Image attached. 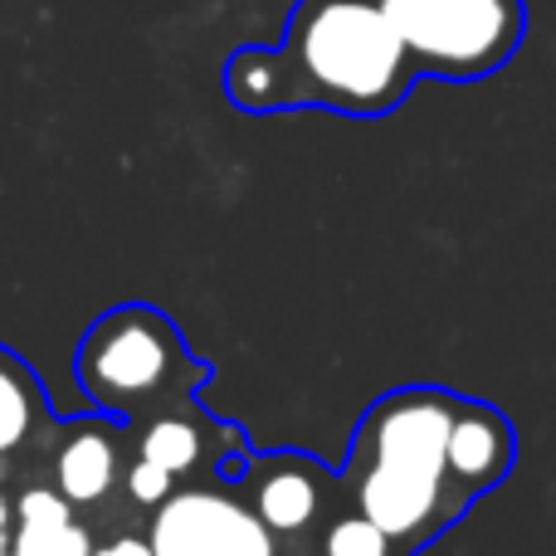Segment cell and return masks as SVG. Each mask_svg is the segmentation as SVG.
Returning a JSON list of instances; mask_svg holds the SVG:
<instances>
[{
    "mask_svg": "<svg viewBox=\"0 0 556 556\" xmlns=\"http://www.w3.org/2000/svg\"><path fill=\"white\" fill-rule=\"evenodd\" d=\"M127 430H132V454L162 464L176 483L230 479L254 450L240 425L215 420V415H205L195 401L166 405V410L127 425Z\"/></svg>",
    "mask_w": 556,
    "mask_h": 556,
    "instance_id": "8",
    "label": "cell"
},
{
    "mask_svg": "<svg viewBox=\"0 0 556 556\" xmlns=\"http://www.w3.org/2000/svg\"><path fill=\"white\" fill-rule=\"evenodd\" d=\"M450 459H454V473L479 498H489L513 473V464H518V430H513V420L498 405L464 395L459 415H454V434H450Z\"/></svg>",
    "mask_w": 556,
    "mask_h": 556,
    "instance_id": "10",
    "label": "cell"
},
{
    "mask_svg": "<svg viewBox=\"0 0 556 556\" xmlns=\"http://www.w3.org/2000/svg\"><path fill=\"white\" fill-rule=\"evenodd\" d=\"M15 552V508H10V489H0V556Z\"/></svg>",
    "mask_w": 556,
    "mask_h": 556,
    "instance_id": "15",
    "label": "cell"
},
{
    "mask_svg": "<svg viewBox=\"0 0 556 556\" xmlns=\"http://www.w3.org/2000/svg\"><path fill=\"white\" fill-rule=\"evenodd\" d=\"M78 391L98 415L137 425L166 405L195 401L211 366L191 356L181 327L152 303H117L84 332L74 352Z\"/></svg>",
    "mask_w": 556,
    "mask_h": 556,
    "instance_id": "3",
    "label": "cell"
},
{
    "mask_svg": "<svg viewBox=\"0 0 556 556\" xmlns=\"http://www.w3.org/2000/svg\"><path fill=\"white\" fill-rule=\"evenodd\" d=\"M420 78H493L528 35V0H381Z\"/></svg>",
    "mask_w": 556,
    "mask_h": 556,
    "instance_id": "4",
    "label": "cell"
},
{
    "mask_svg": "<svg viewBox=\"0 0 556 556\" xmlns=\"http://www.w3.org/2000/svg\"><path fill=\"white\" fill-rule=\"evenodd\" d=\"M54 410H49V395L39 386V376L20 362L10 346H0V459L15 469V483L25 479V464L45 459V444L54 434Z\"/></svg>",
    "mask_w": 556,
    "mask_h": 556,
    "instance_id": "11",
    "label": "cell"
},
{
    "mask_svg": "<svg viewBox=\"0 0 556 556\" xmlns=\"http://www.w3.org/2000/svg\"><path fill=\"white\" fill-rule=\"evenodd\" d=\"M225 483H235V493L260 513V522L278 538L283 556L313 552L317 532L346 503L342 473L298 450H250V459Z\"/></svg>",
    "mask_w": 556,
    "mask_h": 556,
    "instance_id": "5",
    "label": "cell"
},
{
    "mask_svg": "<svg viewBox=\"0 0 556 556\" xmlns=\"http://www.w3.org/2000/svg\"><path fill=\"white\" fill-rule=\"evenodd\" d=\"M459 401L464 395L444 386H395L376 395L352 430L346 464L337 469L346 503L405 556H420L479 503L450 459Z\"/></svg>",
    "mask_w": 556,
    "mask_h": 556,
    "instance_id": "2",
    "label": "cell"
},
{
    "mask_svg": "<svg viewBox=\"0 0 556 556\" xmlns=\"http://www.w3.org/2000/svg\"><path fill=\"white\" fill-rule=\"evenodd\" d=\"M93 556H152V542H147V528H108L98 532Z\"/></svg>",
    "mask_w": 556,
    "mask_h": 556,
    "instance_id": "14",
    "label": "cell"
},
{
    "mask_svg": "<svg viewBox=\"0 0 556 556\" xmlns=\"http://www.w3.org/2000/svg\"><path fill=\"white\" fill-rule=\"evenodd\" d=\"M152 556H283L260 513L225 479L181 483L147 518Z\"/></svg>",
    "mask_w": 556,
    "mask_h": 556,
    "instance_id": "6",
    "label": "cell"
},
{
    "mask_svg": "<svg viewBox=\"0 0 556 556\" xmlns=\"http://www.w3.org/2000/svg\"><path fill=\"white\" fill-rule=\"evenodd\" d=\"M307 556H405V552L395 547L371 518H362L352 503H342L337 518L317 532V542H313Z\"/></svg>",
    "mask_w": 556,
    "mask_h": 556,
    "instance_id": "12",
    "label": "cell"
},
{
    "mask_svg": "<svg viewBox=\"0 0 556 556\" xmlns=\"http://www.w3.org/2000/svg\"><path fill=\"white\" fill-rule=\"evenodd\" d=\"M420 84L381 0H298L278 45H240L220 88L240 113L327 108L337 117H386Z\"/></svg>",
    "mask_w": 556,
    "mask_h": 556,
    "instance_id": "1",
    "label": "cell"
},
{
    "mask_svg": "<svg viewBox=\"0 0 556 556\" xmlns=\"http://www.w3.org/2000/svg\"><path fill=\"white\" fill-rule=\"evenodd\" d=\"M176 489H181V483H176L172 473L162 469V464H152V459H142V454H132V464H127V483H123V503L137 513V518L147 522L166 498H172Z\"/></svg>",
    "mask_w": 556,
    "mask_h": 556,
    "instance_id": "13",
    "label": "cell"
},
{
    "mask_svg": "<svg viewBox=\"0 0 556 556\" xmlns=\"http://www.w3.org/2000/svg\"><path fill=\"white\" fill-rule=\"evenodd\" d=\"M10 556H20V552H10Z\"/></svg>",
    "mask_w": 556,
    "mask_h": 556,
    "instance_id": "17",
    "label": "cell"
},
{
    "mask_svg": "<svg viewBox=\"0 0 556 556\" xmlns=\"http://www.w3.org/2000/svg\"><path fill=\"white\" fill-rule=\"evenodd\" d=\"M10 508H15V552L20 556H93L98 528L68 508V498L45 479L10 483Z\"/></svg>",
    "mask_w": 556,
    "mask_h": 556,
    "instance_id": "9",
    "label": "cell"
},
{
    "mask_svg": "<svg viewBox=\"0 0 556 556\" xmlns=\"http://www.w3.org/2000/svg\"><path fill=\"white\" fill-rule=\"evenodd\" d=\"M127 464H132V430L113 415H84V420H59L45 444L39 473L68 498L78 518H88L98 532L123 503Z\"/></svg>",
    "mask_w": 556,
    "mask_h": 556,
    "instance_id": "7",
    "label": "cell"
},
{
    "mask_svg": "<svg viewBox=\"0 0 556 556\" xmlns=\"http://www.w3.org/2000/svg\"><path fill=\"white\" fill-rule=\"evenodd\" d=\"M10 483H15V469H10V464L0 459V489H10Z\"/></svg>",
    "mask_w": 556,
    "mask_h": 556,
    "instance_id": "16",
    "label": "cell"
}]
</instances>
